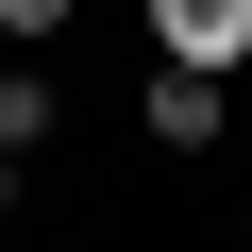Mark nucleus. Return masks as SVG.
I'll list each match as a JSON object with an SVG mask.
<instances>
[{
  "label": "nucleus",
  "instance_id": "nucleus-5",
  "mask_svg": "<svg viewBox=\"0 0 252 252\" xmlns=\"http://www.w3.org/2000/svg\"><path fill=\"white\" fill-rule=\"evenodd\" d=\"M17 185H34V168H0V219H17Z\"/></svg>",
  "mask_w": 252,
  "mask_h": 252
},
{
  "label": "nucleus",
  "instance_id": "nucleus-2",
  "mask_svg": "<svg viewBox=\"0 0 252 252\" xmlns=\"http://www.w3.org/2000/svg\"><path fill=\"white\" fill-rule=\"evenodd\" d=\"M235 135V84H168V67H135V152H219Z\"/></svg>",
  "mask_w": 252,
  "mask_h": 252
},
{
  "label": "nucleus",
  "instance_id": "nucleus-1",
  "mask_svg": "<svg viewBox=\"0 0 252 252\" xmlns=\"http://www.w3.org/2000/svg\"><path fill=\"white\" fill-rule=\"evenodd\" d=\"M135 67H168V84H235L252 67V0H152V51Z\"/></svg>",
  "mask_w": 252,
  "mask_h": 252
},
{
  "label": "nucleus",
  "instance_id": "nucleus-6",
  "mask_svg": "<svg viewBox=\"0 0 252 252\" xmlns=\"http://www.w3.org/2000/svg\"><path fill=\"white\" fill-rule=\"evenodd\" d=\"M235 252H252V185H235Z\"/></svg>",
  "mask_w": 252,
  "mask_h": 252
},
{
  "label": "nucleus",
  "instance_id": "nucleus-3",
  "mask_svg": "<svg viewBox=\"0 0 252 252\" xmlns=\"http://www.w3.org/2000/svg\"><path fill=\"white\" fill-rule=\"evenodd\" d=\"M51 135H67V84L51 67H0V168H34Z\"/></svg>",
  "mask_w": 252,
  "mask_h": 252
},
{
  "label": "nucleus",
  "instance_id": "nucleus-4",
  "mask_svg": "<svg viewBox=\"0 0 252 252\" xmlns=\"http://www.w3.org/2000/svg\"><path fill=\"white\" fill-rule=\"evenodd\" d=\"M51 34H84V0H0V51H51Z\"/></svg>",
  "mask_w": 252,
  "mask_h": 252
}]
</instances>
